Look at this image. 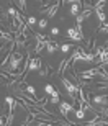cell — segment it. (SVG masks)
I'll return each mask as SVG.
<instances>
[{"label":"cell","mask_w":108,"mask_h":126,"mask_svg":"<svg viewBox=\"0 0 108 126\" xmlns=\"http://www.w3.org/2000/svg\"><path fill=\"white\" fill-rule=\"evenodd\" d=\"M75 116L79 118V121H82L85 118V111H84V108H79V110H75Z\"/></svg>","instance_id":"13"},{"label":"cell","mask_w":108,"mask_h":126,"mask_svg":"<svg viewBox=\"0 0 108 126\" xmlns=\"http://www.w3.org/2000/svg\"><path fill=\"white\" fill-rule=\"evenodd\" d=\"M105 46H108V38H107V44H105Z\"/></svg>","instance_id":"22"},{"label":"cell","mask_w":108,"mask_h":126,"mask_svg":"<svg viewBox=\"0 0 108 126\" xmlns=\"http://www.w3.org/2000/svg\"><path fill=\"white\" fill-rule=\"evenodd\" d=\"M0 12H3V7H2V3H0Z\"/></svg>","instance_id":"21"},{"label":"cell","mask_w":108,"mask_h":126,"mask_svg":"<svg viewBox=\"0 0 108 126\" xmlns=\"http://www.w3.org/2000/svg\"><path fill=\"white\" fill-rule=\"evenodd\" d=\"M92 105H95V107H107L108 105V95H95L92 98Z\"/></svg>","instance_id":"4"},{"label":"cell","mask_w":108,"mask_h":126,"mask_svg":"<svg viewBox=\"0 0 108 126\" xmlns=\"http://www.w3.org/2000/svg\"><path fill=\"white\" fill-rule=\"evenodd\" d=\"M47 26V18H41L39 21H38V28L39 30H44Z\"/></svg>","instance_id":"15"},{"label":"cell","mask_w":108,"mask_h":126,"mask_svg":"<svg viewBox=\"0 0 108 126\" xmlns=\"http://www.w3.org/2000/svg\"><path fill=\"white\" fill-rule=\"evenodd\" d=\"M51 103L52 105H59V92H56V94L51 95Z\"/></svg>","instance_id":"16"},{"label":"cell","mask_w":108,"mask_h":126,"mask_svg":"<svg viewBox=\"0 0 108 126\" xmlns=\"http://www.w3.org/2000/svg\"><path fill=\"white\" fill-rule=\"evenodd\" d=\"M0 125H5V116H3V115L0 116Z\"/></svg>","instance_id":"20"},{"label":"cell","mask_w":108,"mask_h":126,"mask_svg":"<svg viewBox=\"0 0 108 126\" xmlns=\"http://www.w3.org/2000/svg\"><path fill=\"white\" fill-rule=\"evenodd\" d=\"M49 74H51V65H49V64H43L41 69H39V75H41V79L47 77Z\"/></svg>","instance_id":"10"},{"label":"cell","mask_w":108,"mask_h":126,"mask_svg":"<svg viewBox=\"0 0 108 126\" xmlns=\"http://www.w3.org/2000/svg\"><path fill=\"white\" fill-rule=\"evenodd\" d=\"M41 64H43V61L39 59V57L30 59V64H28V69H26V72H33V70H39V69H41Z\"/></svg>","instance_id":"6"},{"label":"cell","mask_w":108,"mask_h":126,"mask_svg":"<svg viewBox=\"0 0 108 126\" xmlns=\"http://www.w3.org/2000/svg\"><path fill=\"white\" fill-rule=\"evenodd\" d=\"M98 33H108V21H105V23H102V26H100L98 30H97Z\"/></svg>","instance_id":"18"},{"label":"cell","mask_w":108,"mask_h":126,"mask_svg":"<svg viewBox=\"0 0 108 126\" xmlns=\"http://www.w3.org/2000/svg\"><path fill=\"white\" fill-rule=\"evenodd\" d=\"M26 25H28V28H31V26L38 25V20L34 18V16H28V20H26Z\"/></svg>","instance_id":"14"},{"label":"cell","mask_w":108,"mask_h":126,"mask_svg":"<svg viewBox=\"0 0 108 126\" xmlns=\"http://www.w3.org/2000/svg\"><path fill=\"white\" fill-rule=\"evenodd\" d=\"M59 110H61L62 116L67 118V113L74 111V105H72V103H67V102H59Z\"/></svg>","instance_id":"5"},{"label":"cell","mask_w":108,"mask_h":126,"mask_svg":"<svg viewBox=\"0 0 108 126\" xmlns=\"http://www.w3.org/2000/svg\"><path fill=\"white\" fill-rule=\"evenodd\" d=\"M44 92H46V94H47V95H49V97H51V95H52V94H56L57 90H56V89H54V87H52V85H51V84H47V85H46V87H44Z\"/></svg>","instance_id":"12"},{"label":"cell","mask_w":108,"mask_h":126,"mask_svg":"<svg viewBox=\"0 0 108 126\" xmlns=\"http://www.w3.org/2000/svg\"><path fill=\"white\" fill-rule=\"evenodd\" d=\"M51 34H52V36H57V34H59V28H57V26L51 28Z\"/></svg>","instance_id":"19"},{"label":"cell","mask_w":108,"mask_h":126,"mask_svg":"<svg viewBox=\"0 0 108 126\" xmlns=\"http://www.w3.org/2000/svg\"><path fill=\"white\" fill-rule=\"evenodd\" d=\"M67 36H69V39H74V41H77V43L85 39V38L82 36V34H80L75 28H69V30H67Z\"/></svg>","instance_id":"7"},{"label":"cell","mask_w":108,"mask_h":126,"mask_svg":"<svg viewBox=\"0 0 108 126\" xmlns=\"http://www.w3.org/2000/svg\"><path fill=\"white\" fill-rule=\"evenodd\" d=\"M93 10H95V13H97V16H98L100 23H105V21H107V15H105V12H103V5H97Z\"/></svg>","instance_id":"8"},{"label":"cell","mask_w":108,"mask_h":126,"mask_svg":"<svg viewBox=\"0 0 108 126\" xmlns=\"http://www.w3.org/2000/svg\"><path fill=\"white\" fill-rule=\"evenodd\" d=\"M95 110H97L102 116H105L108 120V105H107V107H95Z\"/></svg>","instance_id":"11"},{"label":"cell","mask_w":108,"mask_h":126,"mask_svg":"<svg viewBox=\"0 0 108 126\" xmlns=\"http://www.w3.org/2000/svg\"><path fill=\"white\" fill-rule=\"evenodd\" d=\"M72 47H74L72 44H62V46H59V49H61L62 52H69V51L72 49Z\"/></svg>","instance_id":"17"},{"label":"cell","mask_w":108,"mask_h":126,"mask_svg":"<svg viewBox=\"0 0 108 126\" xmlns=\"http://www.w3.org/2000/svg\"><path fill=\"white\" fill-rule=\"evenodd\" d=\"M61 82H62V85H64V89L67 90L69 97L72 98V102H77V98H79L77 97V94H79V84L74 85L67 77H61Z\"/></svg>","instance_id":"2"},{"label":"cell","mask_w":108,"mask_h":126,"mask_svg":"<svg viewBox=\"0 0 108 126\" xmlns=\"http://www.w3.org/2000/svg\"><path fill=\"white\" fill-rule=\"evenodd\" d=\"M21 61H23V52H12L8 64L3 65L2 70H13V72H16L20 69V65H21Z\"/></svg>","instance_id":"1"},{"label":"cell","mask_w":108,"mask_h":126,"mask_svg":"<svg viewBox=\"0 0 108 126\" xmlns=\"http://www.w3.org/2000/svg\"><path fill=\"white\" fill-rule=\"evenodd\" d=\"M46 49H47V52H56L57 49H59V46H57L56 41H52V39L46 38Z\"/></svg>","instance_id":"9"},{"label":"cell","mask_w":108,"mask_h":126,"mask_svg":"<svg viewBox=\"0 0 108 126\" xmlns=\"http://www.w3.org/2000/svg\"><path fill=\"white\" fill-rule=\"evenodd\" d=\"M2 20H3V18H2V16H0V21H2Z\"/></svg>","instance_id":"23"},{"label":"cell","mask_w":108,"mask_h":126,"mask_svg":"<svg viewBox=\"0 0 108 126\" xmlns=\"http://www.w3.org/2000/svg\"><path fill=\"white\" fill-rule=\"evenodd\" d=\"M59 7H61V2H54V3H51L47 8H41V13H46V18H54L57 13V10H59Z\"/></svg>","instance_id":"3"}]
</instances>
